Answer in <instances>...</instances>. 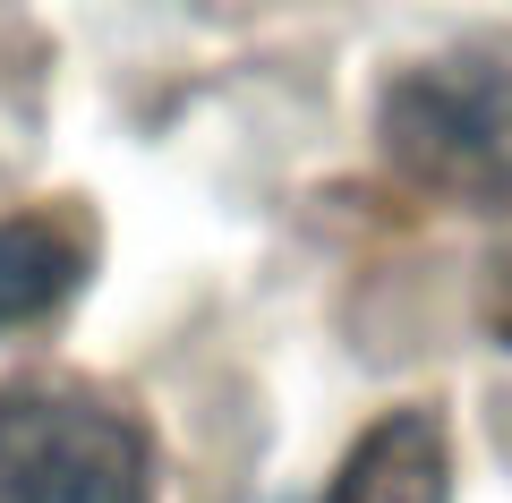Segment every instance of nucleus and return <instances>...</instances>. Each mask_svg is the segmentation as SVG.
Wrapping results in <instances>:
<instances>
[{"label":"nucleus","instance_id":"39448f33","mask_svg":"<svg viewBox=\"0 0 512 503\" xmlns=\"http://www.w3.org/2000/svg\"><path fill=\"white\" fill-rule=\"evenodd\" d=\"M504 333H512V307H504Z\"/></svg>","mask_w":512,"mask_h":503},{"label":"nucleus","instance_id":"20e7f679","mask_svg":"<svg viewBox=\"0 0 512 503\" xmlns=\"http://www.w3.org/2000/svg\"><path fill=\"white\" fill-rule=\"evenodd\" d=\"M94 248L69 214H0V333L35 324L86 282Z\"/></svg>","mask_w":512,"mask_h":503},{"label":"nucleus","instance_id":"f03ea898","mask_svg":"<svg viewBox=\"0 0 512 503\" xmlns=\"http://www.w3.org/2000/svg\"><path fill=\"white\" fill-rule=\"evenodd\" d=\"M0 503H154L137 410L77 376L0 384Z\"/></svg>","mask_w":512,"mask_h":503},{"label":"nucleus","instance_id":"f257e3e1","mask_svg":"<svg viewBox=\"0 0 512 503\" xmlns=\"http://www.w3.org/2000/svg\"><path fill=\"white\" fill-rule=\"evenodd\" d=\"M384 162L470 214H512V43H453L384 86Z\"/></svg>","mask_w":512,"mask_h":503},{"label":"nucleus","instance_id":"7ed1b4c3","mask_svg":"<svg viewBox=\"0 0 512 503\" xmlns=\"http://www.w3.org/2000/svg\"><path fill=\"white\" fill-rule=\"evenodd\" d=\"M325 503H453V444L436 410H393L342 452Z\"/></svg>","mask_w":512,"mask_h":503}]
</instances>
